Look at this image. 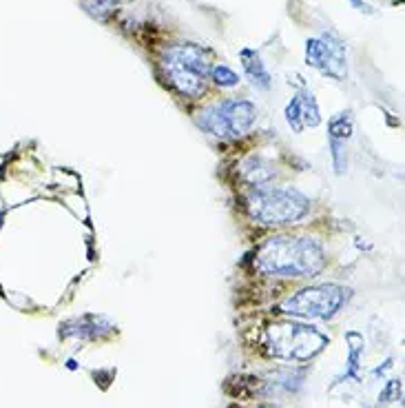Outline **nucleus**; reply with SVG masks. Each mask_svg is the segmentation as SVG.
Wrapping results in <instances>:
<instances>
[{
    "label": "nucleus",
    "instance_id": "nucleus-4",
    "mask_svg": "<svg viewBox=\"0 0 405 408\" xmlns=\"http://www.w3.org/2000/svg\"><path fill=\"white\" fill-rule=\"evenodd\" d=\"M162 69L166 80L186 98H199L206 89L210 73L208 54L195 43H179L162 54Z\"/></svg>",
    "mask_w": 405,
    "mask_h": 408
},
{
    "label": "nucleus",
    "instance_id": "nucleus-9",
    "mask_svg": "<svg viewBox=\"0 0 405 408\" xmlns=\"http://www.w3.org/2000/svg\"><path fill=\"white\" fill-rule=\"evenodd\" d=\"M239 173L248 184L261 186L264 182H268L275 175V169H273V164H268L264 158H248L246 162H241Z\"/></svg>",
    "mask_w": 405,
    "mask_h": 408
},
{
    "label": "nucleus",
    "instance_id": "nucleus-15",
    "mask_svg": "<svg viewBox=\"0 0 405 408\" xmlns=\"http://www.w3.org/2000/svg\"><path fill=\"white\" fill-rule=\"evenodd\" d=\"M261 408H275V406H261Z\"/></svg>",
    "mask_w": 405,
    "mask_h": 408
},
{
    "label": "nucleus",
    "instance_id": "nucleus-13",
    "mask_svg": "<svg viewBox=\"0 0 405 408\" xmlns=\"http://www.w3.org/2000/svg\"><path fill=\"white\" fill-rule=\"evenodd\" d=\"M210 76L213 80L217 82L219 87H235L237 82H239V76L233 69H228L226 65H215V67H210Z\"/></svg>",
    "mask_w": 405,
    "mask_h": 408
},
{
    "label": "nucleus",
    "instance_id": "nucleus-6",
    "mask_svg": "<svg viewBox=\"0 0 405 408\" xmlns=\"http://www.w3.org/2000/svg\"><path fill=\"white\" fill-rule=\"evenodd\" d=\"M257 118V109L248 100H224L210 104L197 113V127L213 133L215 138H237L244 135Z\"/></svg>",
    "mask_w": 405,
    "mask_h": 408
},
{
    "label": "nucleus",
    "instance_id": "nucleus-7",
    "mask_svg": "<svg viewBox=\"0 0 405 408\" xmlns=\"http://www.w3.org/2000/svg\"><path fill=\"white\" fill-rule=\"evenodd\" d=\"M306 62L326 76L337 80L346 78V45L335 34L310 38L306 43Z\"/></svg>",
    "mask_w": 405,
    "mask_h": 408
},
{
    "label": "nucleus",
    "instance_id": "nucleus-8",
    "mask_svg": "<svg viewBox=\"0 0 405 408\" xmlns=\"http://www.w3.org/2000/svg\"><path fill=\"white\" fill-rule=\"evenodd\" d=\"M239 58H241V67L246 71V76L250 78L253 85L257 89H270V73L261 62L257 51L250 47H244L239 51Z\"/></svg>",
    "mask_w": 405,
    "mask_h": 408
},
{
    "label": "nucleus",
    "instance_id": "nucleus-2",
    "mask_svg": "<svg viewBox=\"0 0 405 408\" xmlns=\"http://www.w3.org/2000/svg\"><path fill=\"white\" fill-rule=\"evenodd\" d=\"M328 347V338L315 327L302 322H273L261 333V349L266 355L284 362H308Z\"/></svg>",
    "mask_w": 405,
    "mask_h": 408
},
{
    "label": "nucleus",
    "instance_id": "nucleus-11",
    "mask_svg": "<svg viewBox=\"0 0 405 408\" xmlns=\"http://www.w3.org/2000/svg\"><path fill=\"white\" fill-rule=\"evenodd\" d=\"M124 3H131V0H82L84 9H87L93 18H100V20L113 14V9L124 5Z\"/></svg>",
    "mask_w": 405,
    "mask_h": 408
},
{
    "label": "nucleus",
    "instance_id": "nucleus-14",
    "mask_svg": "<svg viewBox=\"0 0 405 408\" xmlns=\"http://www.w3.org/2000/svg\"><path fill=\"white\" fill-rule=\"evenodd\" d=\"M350 3H353L357 9H361V12H372V9H370V5H366V0H350Z\"/></svg>",
    "mask_w": 405,
    "mask_h": 408
},
{
    "label": "nucleus",
    "instance_id": "nucleus-10",
    "mask_svg": "<svg viewBox=\"0 0 405 408\" xmlns=\"http://www.w3.org/2000/svg\"><path fill=\"white\" fill-rule=\"evenodd\" d=\"M297 104H299V116L304 127H317L322 118H319V104L313 96V91L302 89L299 93H295Z\"/></svg>",
    "mask_w": 405,
    "mask_h": 408
},
{
    "label": "nucleus",
    "instance_id": "nucleus-12",
    "mask_svg": "<svg viewBox=\"0 0 405 408\" xmlns=\"http://www.w3.org/2000/svg\"><path fill=\"white\" fill-rule=\"evenodd\" d=\"M353 133V120H350V113H339V116L330 122V140H341L346 142Z\"/></svg>",
    "mask_w": 405,
    "mask_h": 408
},
{
    "label": "nucleus",
    "instance_id": "nucleus-5",
    "mask_svg": "<svg viewBox=\"0 0 405 408\" xmlns=\"http://www.w3.org/2000/svg\"><path fill=\"white\" fill-rule=\"evenodd\" d=\"M348 289L339 284H317L297 291L295 295L286 298L277 311L293 318H308V320H330L337 315L339 309L348 300Z\"/></svg>",
    "mask_w": 405,
    "mask_h": 408
},
{
    "label": "nucleus",
    "instance_id": "nucleus-1",
    "mask_svg": "<svg viewBox=\"0 0 405 408\" xmlns=\"http://www.w3.org/2000/svg\"><path fill=\"white\" fill-rule=\"evenodd\" d=\"M255 266L270 278H315L326 266V253L315 237L275 235L257 249Z\"/></svg>",
    "mask_w": 405,
    "mask_h": 408
},
{
    "label": "nucleus",
    "instance_id": "nucleus-3",
    "mask_svg": "<svg viewBox=\"0 0 405 408\" xmlns=\"http://www.w3.org/2000/svg\"><path fill=\"white\" fill-rule=\"evenodd\" d=\"M246 211L264 226H281L302 220L310 200L293 186H257L246 195Z\"/></svg>",
    "mask_w": 405,
    "mask_h": 408
}]
</instances>
